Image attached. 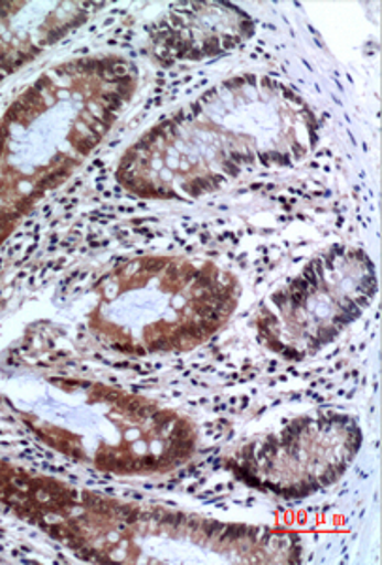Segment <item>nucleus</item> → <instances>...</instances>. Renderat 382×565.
I'll list each match as a JSON object with an SVG mask.
<instances>
[{"instance_id":"obj_4","label":"nucleus","mask_w":382,"mask_h":565,"mask_svg":"<svg viewBox=\"0 0 382 565\" xmlns=\"http://www.w3.org/2000/svg\"><path fill=\"white\" fill-rule=\"evenodd\" d=\"M87 330L103 348L146 359L189 353L234 316L240 282L205 258L140 255L93 287Z\"/></svg>"},{"instance_id":"obj_7","label":"nucleus","mask_w":382,"mask_h":565,"mask_svg":"<svg viewBox=\"0 0 382 565\" xmlns=\"http://www.w3.org/2000/svg\"><path fill=\"white\" fill-rule=\"evenodd\" d=\"M360 445L362 430L347 415L300 417L243 445L234 466L255 489L301 498L338 481Z\"/></svg>"},{"instance_id":"obj_2","label":"nucleus","mask_w":382,"mask_h":565,"mask_svg":"<svg viewBox=\"0 0 382 565\" xmlns=\"http://www.w3.org/2000/svg\"><path fill=\"white\" fill-rule=\"evenodd\" d=\"M140 89L119 53L68 58L42 72L0 121V245L89 161Z\"/></svg>"},{"instance_id":"obj_5","label":"nucleus","mask_w":382,"mask_h":565,"mask_svg":"<svg viewBox=\"0 0 382 565\" xmlns=\"http://www.w3.org/2000/svg\"><path fill=\"white\" fill-rule=\"evenodd\" d=\"M26 420L53 450L108 476H165L198 447L197 424L178 409L79 377L50 381L47 402Z\"/></svg>"},{"instance_id":"obj_8","label":"nucleus","mask_w":382,"mask_h":565,"mask_svg":"<svg viewBox=\"0 0 382 565\" xmlns=\"http://www.w3.org/2000/svg\"><path fill=\"white\" fill-rule=\"evenodd\" d=\"M256 23L226 2H183L168 8L147 33V45L162 66L200 63L247 44Z\"/></svg>"},{"instance_id":"obj_1","label":"nucleus","mask_w":382,"mask_h":565,"mask_svg":"<svg viewBox=\"0 0 382 565\" xmlns=\"http://www.w3.org/2000/svg\"><path fill=\"white\" fill-rule=\"evenodd\" d=\"M306 100L272 77H230L132 141L115 168L123 191L144 200L191 202L253 168H285L317 143Z\"/></svg>"},{"instance_id":"obj_9","label":"nucleus","mask_w":382,"mask_h":565,"mask_svg":"<svg viewBox=\"0 0 382 565\" xmlns=\"http://www.w3.org/2000/svg\"><path fill=\"white\" fill-rule=\"evenodd\" d=\"M104 8V2H0V84Z\"/></svg>"},{"instance_id":"obj_3","label":"nucleus","mask_w":382,"mask_h":565,"mask_svg":"<svg viewBox=\"0 0 382 565\" xmlns=\"http://www.w3.org/2000/svg\"><path fill=\"white\" fill-rule=\"evenodd\" d=\"M0 501L89 562L179 564L256 559L287 533L236 526L181 509L127 501L0 463Z\"/></svg>"},{"instance_id":"obj_6","label":"nucleus","mask_w":382,"mask_h":565,"mask_svg":"<svg viewBox=\"0 0 382 565\" xmlns=\"http://www.w3.org/2000/svg\"><path fill=\"white\" fill-rule=\"evenodd\" d=\"M376 290L375 266L365 250L347 245L322 250L262 303L258 341L283 359H307L358 321Z\"/></svg>"}]
</instances>
